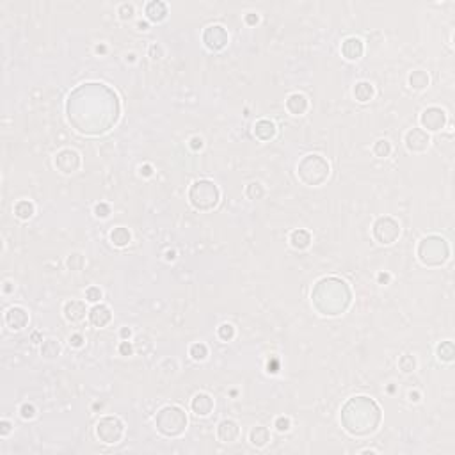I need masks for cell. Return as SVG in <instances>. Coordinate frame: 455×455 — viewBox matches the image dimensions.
Instances as JSON below:
<instances>
[{
    "instance_id": "cell-43",
    "label": "cell",
    "mask_w": 455,
    "mask_h": 455,
    "mask_svg": "<svg viewBox=\"0 0 455 455\" xmlns=\"http://www.w3.org/2000/svg\"><path fill=\"white\" fill-rule=\"evenodd\" d=\"M203 146H205V142H203V139H201V137H198V135H196V137H192V139H191V148H192L194 151L201 150Z\"/></svg>"
},
{
    "instance_id": "cell-25",
    "label": "cell",
    "mask_w": 455,
    "mask_h": 455,
    "mask_svg": "<svg viewBox=\"0 0 455 455\" xmlns=\"http://www.w3.org/2000/svg\"><path fill=\"white\" fill-rule=\"evenodd\" d=\"M409 85L416 91L425 89L427 85H429V75L425 71H422V69H416V71H413L409 75Z\"/></svg>"
},
{
    "instance_id": "cell-18",
    "label": "cell",
    "mask_w": 455,
    "mask_h": 455,
    "mask_svg": "<svg viewBox=\"0 0 455 455\" xmlns=\"http://www.w3.org/2000/svg\"><path fill=\"white\" fill-rule=\"evenodd\" d=\"M146 16L151 21H162L167 16V5L160 0H153L146 5Z\"/></svg>"
},
{
    "instance_id": "cell-20",
    "label": "cell",
    "mask_w": 455,
    "mask_h": 455,
    "mask_svg": "<svg viewBox=\"0 0 455 455\" xmlns=\"http://www.w3.org/2000/svg\"><path fill=\"white\" fill-rule=\"evenodd\" d=\"M130 240H132L130 231L123 226L114 228L112 231H110V242H112L116 247H126V245L130 244Z\"/></svg>"
},
{
    "instance_id": "cell-44",
    "label": "cell",
    "mask_w": 455,
    "mask_h": 455,
    "mask_svg": "<svg viewBox=\"0 0 455 455\" xmlns=\"http://www.w3.org/2000/svg\"><path fill=\"white\" fill-rule=\"evenodd\" d=\"M141 175L142 176H151V175H153V167H151L150 164H146V166H141Z\"/></svg>"
},
{
    "instance_id": "cell-28",
    "label": "cell",
    "mask_w": 455,
    "mask_h": 455,
    "mask_svg": "<svg viewBox=\"0 0 455 455\" xmlns=\"http://www.w3.org/2000/svg\"><path fill=\"white\" fill-rule=\"evenodd\" d=\"M372 150H374L375 157H379V159H386V157H390V153H391V144H390V141H386V139H379Z\"/></svg>"
},
{
    "instance_id": "cell-15",
    "label": "cell",
    "mask_w": 455,
    "mask_h": 455,
    "mask_svg": "<svg viewBox=\"0 0 455 455\" xmlns=\"http://www.w3.org/2000/svg\"><path fill=\"white\" fill-rule=\"evenodd\" d=\"M89 320L94 327H105L110 320H112V313H110V308L105 304H96L91 308L89 311Z\"/></svg>"
},
{
    "instance_id": "cell-11",
    "label": "cell",
    "mask_w": 455,
    "mask_h": 455,
    "mask_svg": "<svg viewBox=\"0 0 455 455\" xmlns=\"http://www.w3.org/2000/svg\"><path fill=\"white\" fill-rule=\"evenodd\" d=\"M240 436V427L235 420H223L217 427V438L223 443H233Z\"/></svg>"
},
{
    "instance_id": "cell-21",
    "label": "cell",
    "mask_w": 455,
    "mask_h": 455,
    "mask_svg": "<svg viewBox=\"0 0 455 455\" xmlns=\"http://www.w3.org/2000/svg\"><path fill=\"white\" fill-rule=\"evenodd\" d=\"M249 439H251V443L254 445V447L258 448H263L265 445L270 441V432H268L267 427H254L251 431V434H249Z\"/></svg>"
},
{
    "instance_id": "cell-22",
    "label": "cell",
    "mask_w": 455,
    "mask_h": 455,
    "mask_svg": "<svg viewBox=\"0 0 455 455\" xmlns=\"http://www.w3.org/2000/svg\"><path fill=\"white\" fill-rule=\"evenodd\" d=\"M374 85L370 84V82H358L356 84V87H354V96H356V100L361 103L365 102H370L372 98H374Z\"/></svg>"
},
{
    "instance_id": "cell-45",
    "label": "cell",
    "mask_w": 455,
    "mask_h": 455,
    "mask_svg": "<svg viewBox=\"0 0 455 455\" xmlns=\"http://www.w3.org/2000/svg\"><path fill=\"white\" fill-rule=\"evenodd\" d=\"M258 20H260V18H258V14H254V12H251V14H247V16H245V21H247L249 25L258 23Z\"/></svg>"
},
{
    "instance_id": "cell-12",
    "label": "cell",
    "mask_w": 455,
    "mask_h": 455,
    "mask_svg": "<svg viewBox=\"0 0 455 455\" xmlns=\"http://www.w3.org/2000/svg\"><path fill=\"white\" fill-rule=\"evenodd\" d=\"M5 324L12 331H21L28 324V313L20 306H14V308H11L5 313Z\"/></svg>"
},
{
    "instance_id": "cell-48",
    "label": "cell",
    "mask_w": 455,
    "mask_h": 455,
    "mask_svg": "<svg viewBox=\"0 0 455 455\" xmlns=\"http://www.w3.org/2000/svg\"><path fill=\"white\" fill-rule=\"evenodd\" d=\"M379 281H381V283H382V281H384V283H388V281H390V274H379Z\"/></svg>"
},
{
    "instance_id": "cell-27",
    "label": "cell",
    "mask_w": 455,
    "mask_h": 455,
    "mask_svg": "<svg viewBox=\"0 0 455 455\" xmlns=\"http://www.w3.org/2000/svg\"><path fill=\"white\" fill-rule=\"evenodd\" d=\"M41 354L48 359L57 358V356L61 354V343H59V340H53V338L46 340L45 343H43V347H41Z\"/></svg>"
},
{
    "instance_id": "cell-39",
    "label": "cell",
    "mask_w": 455,
    "mask_h": 455,
    "mask_svg": "<svg viewBox=\"0 0 455 455\" xmlns=\"http://www.w3.org/2000/svg\"><path fill=\"white\" fill-rule=\"evenodd\" d=\"M290 425H292V422H290V418H286V416H279V418L276 420V429L279 432L290 431Z\"/></svg>"
},
{
    "instance_id": "cell-1",
    "label": "cell",
    "mask_w": 455,
    "mask_h": 455,
    "mask_svg": "<svg viewBox=\"0 0 455 455\" xmlns=\"http://www.w3.org/2000/svg\"><path fill=\"white\" fill-rule=\"evenodd\" d=\"M329 162L322 157V155L311 153L306 155L304 159L299 162L297 166V173L299 178L306 183V185H322L329 176Z\"/></svg>"
},
{
    "instance_id": "cell-8",
    "label": "cell",
    "mask_w": 455,
    "mask_h": 455,
    "mask_svg": "<svg viewBox=\"0 0 455 455\" xmlns=\"http://www.w3.org/2000/svg\"><path fill=\"white\" fill-rule=\"evenodd\" d=\"M420 123H422L423 130L429 132H438L441 130L447 123V114L445 110H441L439 107H429L422 112L420 116Z\"/></svg>"
},
{
    "instance_id": "cell-33",
    "label": "cell",
    "mask_w": 455,
    "mask_h": 455,
    "mask_svg": "<svg viewBox=\"0 0 455 455\" xmlns=\"http://www.w3.org/2000/svg\"><path fill=\"white\" fill-rule=\"evenodd\" d=\"M84 263H85L84 256L78 254V252H73V254L68 256V267L71 268V270H82Z\"/></svg>"
},
{
    "instance_id": "cell-35",
    "label": "cell",
    "mask_w": 455,
    "mask_h": 455,
    "mask_svg": "<svg viewBox=\"0 0 455 455\" xmlns=\"http://www.w3.org/2000/svg\"><path fill=\"white\" fill-rule=\"evenodd\" d=\"M134 12H135V9L132 4H121L118 9V14L121 20H130V18L134 16Z\"/></svg>"
},
{
    "instance_id": "cell-17",
    "label": "cell",
    "mask_w": 455,
    "mask_h": 455,
    "mask_svg": "<svg viewBox=\"0 0 455 455\" xmlns=\"http://www.w3.org/2000/svg\"><path fill=\"white\" fill-rule=\"evenodd\" d=\"M308 98L304 96V94L301 93H293L288 96V100H286V109L290 110V112L293 114V116H302V114L308 110Z\"/></svg>"
},
{
    "instance_id": "cell-47",
    "label": "cell",
    "mask_w": 455,
    "mask_h": 455,
    "mask_svg": "<svg viewBox=\"0 0 455 455\" xmlns=\"http://www.w3.org/2000/svg\"><path fill=\"white\" fill-rule=\"evenodd\" d=\"M409 400H411V402H418V400H420V393H416V391L413 393V391H411V393H409Z\"/></svg>"
},
{
    "instance_id": "cell-51",
    "label": "cell",
    "mask_w": 455,
    "mask_h": 455,
    "mask_svg": "<svg viewBox=\"0 0 455 455\" xmlns=\"http://www.w3.org/2000/svg\"><path fill=\"white\" fill-rule=\"evenodd\" d=\"M96 52H98V53H100V52H105V46H98Z\"/></svg>"
},
{
    "instance_id": "cell-2",
    "label": "cell",
    "mask_w": 455,
    "mask_h": 455,
    "mask_svg": "<svg viewBox=\"0 0 455 455\" xmlns=\"http://www.w3.org/2000/svg\"><path fill=\"white\" fill-rule=\"evenodd\" d=\"M155 423H157L159 432H162L167 438H175V436H180L187 429V416H185L182 407L166 406L159 411Z\"/></svg>"
},
{
    "instance_id": "cell-26",
    "label": "cell",
    "mask_w": 455,
    "mask_h": 455,
    "mask_svg": "<svg viewBox=\"0 0 455 455\" xmlns=\"http://www.w3.org/2000/svg\"><path fill=\"white\" fill-rule=\"evenodd\" d=\"M436 354H438L439 361H445V363H450L454 361V343L452 341H441L436 349Z\"/></svg>"
},
{
    "instance_id": "cell-10",
    "label": "cell",
    "mask_w": 455,
    "mask_h": 455,
    "mask_svg": "<svg viewBox=\"0 0 455 455\" xmlns=\"http://www.w3.org/2000/svg\"><path fill=\"white\" fill-rule=\"evenodd\" d=\"M431 144V137L423 128H411L406 134V146L413 153H422Z\"/></svg>"
},
{
    "instance_id": "cell-34",
    "label": "cell",
    "mask_w": 455,
    "mask_h": 455,
    "mask_svg": "<svg viewBox=\"0 0 455 455\" xmlns=\"http://www.w3.org/2000/svg\"><path fill=\"white\" fill-rule=\"evenodd\" d=\"M102 297H103L102 290L96 288V286H89V288L85 290V301L87 302H98Z\"/></svg>"
},
{
    "instance_id": "cell-24",
    "label": "cell",
    "mask_w": 455,
    "mask_h": 455,
    "mask_svg": "<svg viewBox=\"0 0 455 455\" xmlns=\"http://www.w3.org/2000/svg\"><path fill=\"white\" fill-rule=\"evenodd\" d=\"M34 212H36V207H34V203L32 201H28V199H21V201H18V203L14 205V214H16V217L21 221L30 219V217L34 216Z\"/></svg>"
},
{
    "instance_id": "cell-29",
    "label": "cell",
    "mask_w": 455,
    "mask_h": 455,
    "mask_svg": "<svg viewBox=\"0 0 455 455\" xmlns=\"http://www.w3.org/2000/svg\"><path fill=\"white\" fill-rule=\"evenodd\" d=\"M189 354H191V358L194 359V361H205L208 356V349L205 343H194V345H191V349H189Z\"/></svg>"
},
{
    "instance_id": "cell-50",
    "label": "cell",
    "mask_w": 455,
    "mask_h": 455,
    "mask_svg": "<svg viewBox=\"0 0 455 455\" xmlns=\"http://www.w3.org/2000/svg\"><path fill=\"white\" fill-rule=\"evenodd\" d=\"M176 258V252L175 251H167V261H173Z\"/></svg>"
},
{
    "instance_id": "cell-14",
    "label": "cell",
    "mask_w": 455,
    "mask_h": 455,
    "mask_svg": "<svg viewBox=\"0 0 455 455\" xmlns=\"http://www.w3.org/2000/svg\"><path fill=\"white\" fill-rule=\"evenodd\" d=\"M85 302L82 301H68L64 304V317L68 322L71 324H77V322H82L85 318Z\"/></svg>"
},
{
    "instance_id": "cell-6",
    "label": "cell",
    "mask_w": 455,
    "mask_h": 455,
    "mask_svg": "<svg viewBox=\"0 0 455 455\" xmlns=\"http://www.w3.org/2000/svg\"><path fill=\"white\" fill-rule=\"evenodd\" d=\"M372 235L377 240L379 244L382 245H390L393 244L395 240L400 235V224L393 219V217H379L374 224V229H372Z\"/></svg>"
},
{
    "instance_id": "cell-49",
    "label": "cell",
    "mask_w": 455,
    "mask_h": 455,
    "mask_svg": "<svg viewBox=\"0 0 455 455\" xmlns=\"http://www.w3.org/2000/svg\"><path fill=\"white\" fill-rule=\"evenodd\" d=\"M137 28H139V30H148V23H146V21H139Z\"/></svg>"
},
{
    "instance_id": "cell-5",
    "label": "cell",
    "mask_w": 455,
    "mask_h": 455,
    "mask_svg": "<svg viewBox=\"0 0 455 455\" xmlns=\"http://www.w3.org/2000/svg\"><path fill=\"white\" fill-rule=\"evenodd\" d=\"M125 434V425L118 416H103L96 423V436L103 443H119Z\"/></svg>"
},
{
    "instance_id": "cell-13",
    "label": "cell",
    "mask_w": 455,
    "mask_h": 455,
    "mask_svg": "<svg viewBox=\"0 0 455 455\" xmlns=\"http://www.w3.org/2000/svg\"><path fill=\"white\" fill-rule=\"evenodd\" d=\"M363 52H365V45H363V41L359 37H347L343 41V45H341V53L349 61H358L359 57L363 55Z\"/></svg>"
},
{
    "instance_id": "cell-36",
    "label": "cell",
    "mask_w": 455,
    "mask_h": 455,
    "mask_svg": "<svg viewBox=\"0 0 455 455\" xmlns=\"http://www.w3.org/2000/svg\"><path fill=\"white\" fill-rule=\"evenodd\" d=\"M20 413H21V418L23 420H32L34 416H36V407H34L32 404L27 402L20 407Z\"/></svg>"
},
{
    "instance_id": "cell-40",
    "label": "cell",
    "mask_w": 455,
    "mask_h": 455,
    "mask_svg": "<svg viewBox=\"0 0 455 455\" xmlns=\"http://www.w3.org/2000/svg\"><path fill=\"white\" fill-rule=\"evenodd\" d=\"M132 352H134L132 343L128 340H123L121 345H119V354H121V356H132Z\"/></svg>"
},
{
    "instance_id": "cell-7",
    "label": "cell",
    "mask_w": 455,
    "mask_h": 455,
    "mask_svg": "<svg viewBox=\"0 0 455 455\" xmlns=\"http://www.w3.org/2000/svg\"><path fill=\"white\" fill-rule=\"evenodd\" d=\"M228 32L223 25H210L207 27V30L203 32V43L208 50L212 52H217V50H223L228 45Z\"/></svg>"
},
{
    "instance_id": "cell-19",
    "label": "cell",
    "mask_w": 455,
    "mask_h": 455,
    "mask_svg": "<svg viewBox=\"0 0 455 455\" xmlns=\"http://www.w3.org/2000/svg\"><path fill=\"white\" fill-rule=\"evenodd\" d=\"M254 135L260 141H268L276 135V125L268 119H260V121L254 125Z\"/></svg>"
},
{
    "instance_id": "cell-3",
    "label": "cell",
    "mask_w": 455,
    "mask_h": 455,
    "mask_svg": "<svg viewBox=\"0 0 455 455\" xmlns=\"http://www.w3.org/2000/svg\"><path fill=\"white\" fill-rule=\"evenodd\" d=\"M219 189L210 180H198V182L192 183L191 191H189V201L196 210H212L219 203Z\"/></svg>"
},
{
    "instance_id": "cell-41",
    "label": "cell",
    "mask_w": 455,
    "mask_h": 455,
    "mask_svg": "<svg viewBox=\"0 0 455 455\" xmlns=\"http://www.w3.org/2000/svg\"><path fill=\"white\" fill-rule=\"evenodd\" d=\"M11 431H12V423L7 422V420H2V422H0V436H2V438H7Z\"/></svg>"
},
{
    "instance_id": "cell-4",
    "label": "cell",
    "mask_w": 455,
    "mask_h": 455,
    "mask_svg": "<svg viewBox=\"0 0 455 455\" xmlns=\"http://www.w3.org/2000/svg\"><path fill=\"white\" fill-rule=\"evenodd\" d=\"M418 256L423 265L434 267V265L445 263L448 258L447 240H443L441 236H427V238L422 240V244H420Z\"/></svg>"
},
{
    "instance_id": "cell-16",
    "label": "cell",
    "mask_w": 455,
    "mask_h": 455,
    "mask_svg": "<svg viewBox=\"0 0 455 455\" xmlns=\"http://www.w3.org/2000/svg\"><path fill=\"white\" fill-rule=\"evenodd\" d=\"M191 407L198 416H208L214 409V400L208 393H198L192 398Z\"/></svg>"
},
{
    "instance_id": "cell-37",
    "label": "cell",
    "mask_w": 455,
    "mask_h": 455,
    "mask_svg": "<svg viewBox=\"0 0 455 455\" xmlns=\"http://www.w3.org/2000/svg\"><path fill=\"white\" fill-rule=\"evenodd\" d=\"M94 216L100 217V219H107L110 216V207L107 203H98L94 207Z\"/></svg>"
},
{
    "instance_id": "cell-38",
    "label": "cell",
    "mask_w": 455,
    "mask_h": 455,
    "mask_svg": "<svg viewBox=\"0 0 455 455\" xmlns=\"http://www.w3.org/2000/svg\"><path fill=\"white\" fill-rule=\"evenodd\" d=\"M69 345L73 347V349H82V347L85 345V338L82 336L80 333H75L69 336Z\"/></svg>"
},
{
    "instance_id": "cell-30",
    "label": "cell",
    "mask_w": 455,
    "mask_h": 455,
    "mask_svg": "<svg viewBox=\"0 0 455 455\" xmlns=\"http://www.w3.org/2000/svg\"><path fill=\"white\" fill-rule=\"evenodd\" d=\"M245 194H247V198H251V199H261L265 196V187L260 182H252V183H249L247 189H245Z\"/></svg>"
},
{
    "instance_id": "cell-9",
    "label": "cell",
    "mask_w": 455,
    "mask_h": 455,
    "mask_svg": "<svg viewBox=\"0 0 455 455\" xmlns=\"http://www.w3.org/2000/svg\"><path fill=\"white\" fill-rule=\"evenodd\" d=\"M80 164H82L80 155L75 150H69V148L61 150L55 155V167H59V171L64 173V175H71V173L78 171Z\"/></svg>"
},
{
    "instance_id": "cell-46",
    "label": "cell",
    "mask_w": 455,
    "mask_h": 455,
    "mask_svg": "<svg viewBox=\"0 0 455 455\" xmlns=\"http://www.w3.org/2000/svg\"><path fill=\"white\" fill-rule=\"evenodd\" d=\"M130 336H132V331L128 329V327H123V329H121V338H123V340H128Z\"/></svg>"
},
{
    "instance_id": "cell-31",
    "label": "cell",
    "mask_w": 455,
    "mask_h": 455,
    "mask_svg": "<svg viewBox=\"0 0 455 455\" xmlns=\"http://www.w3.org/2000/svg\"><path fill=\"white\" fill-rule=\"evenodd\" d=\"M398 366H400L404 374H409V372H413L416 368V359L413 356H409V354H404L402 358L398 359Z\"/></svg>"
},
{
    "instance_id": "cell-23",
    "label": "cell",
    "mask_w": 455,
    "mask_h": 455,
    "mask_svg": "<svg viewBox=\"0 0 455 455\" xmlns=\"http://www.w3.org/2000/svg\"><path fill=\"white\" fill-rule=\"evenodd\" d=\"M290 244L293 249H306L311 244V235L306 229H295L290 236Z\"/></svg>"
},
{
    "instance_id": "cell-32",
    "label": "cell",
    "mask_w": 455,
    "mask_h": 455,
    "mask_svg": "<svg viewBox=\"0 0 455 455\" xmlns=\"http://www.w3.org/2000/svg\"><path fill=\"white\" fill-rule=\"evenodd\" d=\"M217 336L221 338L223 341H231L235 338V327L231 324H223L217 329Z\"/></svg>"
},
{
    "instance_id": "cell-42",
    "label": "cell",
    "mask_w": 455,
    "mask_h": 455,
    "mask_svg": "<svg viewBox=\"0 0 455 455\" xmlns=\"http://www.w3.org/2000/svg\"><path fill=\"white\" fill-rule=\"evenodd\" d=\"M150 55H151V59H155V61L160 59V57H162V46L153 43V45L150 46Z\"/></svg>"
}]
</instances>
